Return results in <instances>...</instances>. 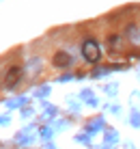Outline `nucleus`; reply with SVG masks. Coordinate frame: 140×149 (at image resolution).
Instances as JSON below:
<instances>
[{"instance_id":"39448f33","label":"nucleus","mask_w":140,"mask_h":149,"mask_svg":"<svg viewBox=\"0 0 140 149\" xmlns=\"http://www.w3.org/2000/svg\"><path fill=\"white\" fill-rule=\"evenodd\" d=\"M26 71H28V76H37L39 71H41V58H33V61H28V65H26Z\"/></svg>"},{"instance_id":"20e7f679","label":"nucleus","mask_w":140,"mask_h":149,"mask_svg":"<svg viewBox=\"0 0 140 149\" xmlns=\"http://www.w3.org/2000/svg\"><path fill=\"white\" fill-rule=\"evenodd\" d=\"M125 39L129 41L132 45H136V48H140V28L136 26V24H127L125 26Z\"/></svg>"},{"instance_id":"7ed1b4c3","label":"nucleus","mask_w":140,"mask_h":149,"mask_svg":"<svg viewBox=\"0 0 140 149\" xmlns=\"http://www.w3.org/2000/svg\"><path fill=\"white\" fill-rule=\"evenodd\" d=\"M52 65L58 67V69H67V67H71V56L67 54L65 50H58V52L54 54V58H52Z\"/></svg>"},{"instance_id":"423d86ee","label":"nucleus","mask_w":140,"mask_h":149,"mask_svg":"<svg viewBox=\"0 0 140 149\" xmlns=\"http://www.w3.org/2000/svg\"><path fill=\"white\" fill-rule=\"evenodd\" d=\"M108 45H110L112 50H121V45H123V39L119 37V35H110V37H108Z\"/></svg>"},{"instance_id":"f257e3e1","label":"nucleus","mask_w":140,"mask_h":149,"mask_svg":"<svg viewBox=\"0 0 140 149\" xmlns=\"http://www.w3.org/2000/svg\"><path fill=\"white\" fill-rule=\"evenodd\" d=\"M82 54H84V58L89 61V63H97L99 56H101L99 43H97L95 39H86L84 43H82Z\"/></svg>"},{"instance_id":"f03ea898","label":"nucleus","mask_w":140,"mask_h":149,"mask_svg":"<svg viewBox=\"0 0 140 149\" xmlns=\"http://www.w3.org/2000/svg\"><path fill=\"white\" fill-rule=\"evenodd\" d=\"M19 78H22V67H19V65H13V67H9L7 76H4V86H7V89H13V86H17Z\"/></svg>"}]
</instances>
